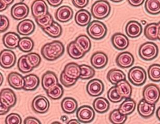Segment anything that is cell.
<instances>
[{"label": "cell", "instance_id": "cell-28", "mask_svg": "<svg viewBox=\"0 0 160 124\" xmlns=\"http://www.w3.org/2000/svg\"><path fill=\"white\" fill-rule=\"evenodd\" d=\"M67 51L69 57L75 60H78L82 58L86 54L80 49L75 41L71 42L68 44Z\"/></svg>", "mask_w": 160, "mask_h": 124}, {"label": "cell", "instance_id": "cell-22", "mask_svg": "<svg viewBox=\"0 0 160 124\" xmlns=\"http://www.w3.org/2000/svg\"><path fill=\"white\" fill-rule=\"evenodd\" d=\"M35 28L36 26L33 21L30 19H25L18 24L17 30L21 35L29 36L33 33Z\"/></svg>", "mask_w": 160, "mask_h": 124}, {"label": "cell", "instance_id": "cell-19", "mask_svg": "<svg viewBox=\"0 0 160 124\" xmlns=\"http://www.w3.org/2000/svg\"><path fill=\"white\" fill-rule=\"evenodd\" d=\"M126 33L130 38H136L142 32V27L139 22L136 21L129 22L126 26Z\"/></svg>", "mask_w": 160, "mask_h": 124}, {"label": "cell", "instance_id": "cell-27", "mask_svg": "<svg viewBox=\"0 0 160 124\" xmlns=\"http://www.w3.org/2000/svg\"><path fill=\"white\" fill-rule=\"evenodd\" d=\"M25 86L24 89L26 91H34L37 89L40 84L39 77L35 74H29L24 77Z\"/></svg>", "mask_w": 160, "mask_h": 124}, {"label": "cell", "instance_id": "cell-30", "mask_svg": "<svg viewBox=\"0 0 160 124\" xmlns=\"http://www.w3.org/2000/svg\"><path fill=\"white\" fill-rule=\"evenodd\" d=\"M93 107L97 113L103 114L108 111L110 108V103L104 97H99L94 100Z\"/></svg>", "mask_w": 160, "mask_h": 124}, {"label": "cell", "instance_id": "cell-47", "mask_svg": "<svg viewBox=\"0 0 160 124\" xmlns=\"http://www.w3.org/2000/svg\"><path fill=\"white\" fill-rule=\"evenodd\" d=\"M5 123L7 124H21L22 123V119L18 114L11 113L6 118Z\"/></svg>", "mask_w": 160, "mask_h": 124}, {"label": "cell", "instance_id": "cell-53", "mask_svg": "<svg viewBox=\"0 0 160 124\" xmlns=\"http://www.w3.org/2000/svg\"><path fill=\"white\" fill-rule=\"evenodd\" d=\"M49 5L53 7H57L61 4L63 0H47Z\"/></svg>", "mask_w": 160, "mask_h": 124}, {"label": "cell", "instance_id": "cell-36", "mask_svg": "<svg viewBox=\"0 0 160 124\" xmlns=\"http://www.w3.org/2000/svg\"><path fill=\"white\" fill-rule=\"evenodd\" d=\"M145 8L148 13L152 15L160 13V0H146Z\"/></svg>", "mask_w": 160, "mask_h": 124}, {"label": "cell", "instance_id": "cell-24", "mask_svg": "<svg viewBox=\"0 0 160 124\" xmlns=\"http://www.w3.org/2000/svg\"><path fill=\"white\" fill-rule=\"evenodd\" d=\"M118 92L124 99L130 98L132 94V87L126 79L121 80L116 85Z\"/></svg>", "mask_w": 160, "mask_h": 124}, {"label": "cell", "instance_id": "cell-15", "mask_svg": "<svg viewBox=\"0 0 160 124\" xmlns=\"http://www.w3.org/2000/svg\"><path fill=\"white\" fill-rule=\"evenodd\" d=\"M74 12L68 6H62L57 10L55 16L58 21L61 22H67L72 19Z\"/></svg>", "mask_w": 160, "mask_h": 124}, {"label": "cell", "instance_id": "cell-8", "mask_svg": "<svg viewBox=\"0 0 160 124\" xmlns=\"http://www.w3.org/2000/svg\"><path fill=\"white\" fill-rule=\"evenodd\" d=\"M16 57L14 52L11 50H3L0 53V65L5 69H9L14 66Z\"/></svg>", "mask_w": 160, "mask_h": 124}, {"label": "cell", "instance_id": "cell-23", "mask_svg": "<svg viewBox=\"0 0 160 124\" xmlns=\"http://www.w3.org/2000/svg\"><path fill=\"white\" fill-rule=\"evenodd\" d=\"M91 15L90 13L84 9H82L77 12L75 16V21L78 25L85 27L90 23Z\"/></svg>", "mask_w": 160, "mask_h": 124}, {"label": "cell", "instance_id": "cell-59", "mask_svg": "<svg viewBox=\"0 0 160 124\" xmlns=\"http://www.w3.org/2000/svg\"><path fill=\"white\" fill-rule=\"evenodd\" d=\"M158 39L160 41V22L158 23Z\"/></svg>", "mask_w": 160, "mask_h": 124}, {"label": "cell", "instance_id": "cell-12", "mask_svg": "<svg viewBox=\"0 0 160 124\" xmlns=\"http://www.w3.org/2000/svg\"><path fill=\"white\" fill-rule=\"evenodd\" d=\"M48 7L43 0H35L32 5V13L35 18L47 14Z\"/></svg>", "mask_w": 160, "mask_h": 124}, {"label": "cell", "instance_id": "cell-32", "mask_svg": "<svg viewBox=\"0 0 160 124\" xmlns=\"http://www.w3.org/2000/svg\"><path fill=\"white\" fill-rule=\"evenodd\" d=\"M136 107V103L133 99L128 98L126 99L125 100L122 102L119 106L118 110L120 113L125 115L133 113Z\"/></svg>", "mask_w": 160, "mask_h": 124}, {"label": "cell", "instance_id": "cell-10", "mask_svg": "<svg viewBox=\"0 0 160 124\" xmlns=\"http://www.w3.org/2000/svg\"><path fill=\"white\" fill-rule=\"evenodd\" d=\"M29 13L28 7L24 3L15 4L12 7L11 11L12 17L17 21H21L27 17Z\"/></svg>", "mask_w": 160, "mask_h": 124}, {"label": "cell", "instance_id": "cell-3", "mask_svg": "<svg viewBox=\"0 0 160 124\" xmlns=\"http://www.w3.org/2000/svg\"><path fill=\"white\" fill-rule=\"evenodd\" d=\"M111 7L107 1L99 0L93 4L91 12L93 17L98 19H103L110 15Z\"/></svg>", "mask_w": 160, "mask_h": 124}, {"label": "cell", "instance_id": "cell-49", "mask_svg": "<svg viewBox=\"0 0 160 124\" xmlns=\"http://www.w3.org/2000/svg\"><path fill=\"white\" fill-rule=\"evenodd\" d=\"M11 107L8 104L4 101L2 99H0V114L1 115L5 114L8 113Z\"/></svg>", "mask_w": 160, "mask_h": 124}, {"label": "cell", "instance_id": "cell-34", "mask_svg": "<svg viewBox=\"0 0 160 124\" xmlns=\"http://www.w3.org/2000/svg\"><path fill=\"white\" fill-rule=\"evenodd\" d=\"M43 31L48 36L53 38H58L61 36L62 28L58 22H54L52 25L47 28L42 29Z\"/></svg>", "mask_w": 160, "mask_h": 124}, {"label": "cell", "instance_id": "cell-38", "mask_svg": "<svg viewBox=\"0 0 160 124\" xmlns=\"http://www.w3.org/2000/svg\"><path fill=\"white\" fill-rule=\"evenodd\" d=\"M34 46V42L31 38L23 37L21 38L18 47L22 52L28 53L31 52L33 50Z\"/></svg>", "mask_w": 160, "mask_h": 124}, {"label": "cell", "instance_id": "cell-16", "mask_svg": "<svg viewBox=\"0 0 160 124\" xmlns=\"http://www.w3.org/2000/svg\"><path fill=\"white\" fill-rule=\"evenodd\" d=\"M111 41L113 47L119 51L127 49L129 44L128 38L122 33H115L112 37Z\"/></svg>", "mask_w": 160, "mask_h": 124}, {"label": "cell", "instance_id": "cell-57", "mask_svg": "<svg viewBox=\"0 0 160 124\" xmlns=\"http://www.w3.org/2000/svg\"><path fill=\"white\" fill-rule=\"evenodd\" d=\"M156 115L158 120L160 121V107L158 108L157 112H156Z\"/></svg>", "mask_w": 160, "mask_h": 124}, {"label": "cell", "instance_id": "cell-50", "mask_svg": "<svg viewBox=\"0 0 160 124\" xmlns=\"http://www.w3.org/2000/svg\"><path fill=\"white\" fill-rule=\"evenodd\" d=\"M72 4L77 8H83L89 3V0H72Z\"/></svg>", "mask_w": 160, "mask_h": 124}, {"label": "cell", "instance_id": "cell-44", "mask_svg": "<svg viewBox=\"0 0 160 124\" xmlns=\"http://www.w3.org/2000/svg\"><path fill=\"white\" fill-rule=\"evenodd\" d=\"M107 96L108 100L113 103H118L124 99L118 92L116 86H113L110 88L108 92Z\"/></svg>", "mask_w": 160, "mask_h": 124}, {"label": "cell", "instance_id": "cell-48", "mask_svg": "<svg viewBox=\"0 0 160 124\" xmlns=\"http://www.w3.org/2000/svg\"><path fill=\"white\" fill-rule=\"evenodd\" d=\"M10 26V21L8 18L4 15L0 16V32H4L8 30Z\"/></svg>", "mask_w": 160, "mask_h": 124}, {"label": "cell", "instance_id": "cell-56", "mask_svg": "<svg viewBox=\"0 0 160 124\" xmlns=\"http://www.w3.org/2000/svg\"><path fill=\"white\" fill-rule=\"evenodd\" d=\"M68 116H66V115L62 116L61 117V120L62 122H68Z\"/></svg>", "mask_w": 160, "mask_h": 124}, {"label": "cell", "instance_id": "cell-7", "mask_svg": "<svg viewBox=\"0 0 160 124\" xmlns=\"http://www.w3.org/2000/svg\"><path fill=\"white\" fill-rule=\"evenodd\" d=\"M76 116L80 122L88 124L93 121L95 117V112L91 107L83 105L77 110Z\"/></svg>", "mask_w": 160, "mask_h": 124}, {"label": "cell", "instance_id": "cell-60", "mask_svg": "<svg viewBox=\"0 0 160 124\" xmlns=\"http://www.w3.org/2000/svg\"><path fill=\"white\" fill-rule=\"evenodd\" d=\"M0 75H1V76H0V77H1V82H0V85L1 86L2 83H3V76L1 73L0 74Z\"/></svg>", "mask_w": 160, "mask_h": 124}, {"label": "cell", "instance_id": "cell-9", "mask_svg": "<svg viewBox=\"0 0 160 124\" xmlns=\"http://www.w3.org/2000/svg\"><path fill=\"white\" fill-rule=\"evenodd\" d=\"M32 108L33 111L39 114L47 113L49 107L50 103L47 97L44 96L39 95L34 98L32 102Z\"/></svg>", "mask_w": 160, "mask_h": 124}, {"label": "cell", "instance_id": "cell-41", "mask_svg": "<svg viewBox=\"0 0 160 124\" xmlns=\"http://www.w3.org/2000/svg\"><path fill=\"white\" fill-rule=\"evenodd\" d=\"M148 74L152 82H160V65L154 64L151 65L148 69Z\"/></svg>", "mask_w": 160, "mask_h": 124}, {"label": "cell", "instance_id": "cell-58", "mask_svg": "<svg viewBox=\"0 0 160 124\" xmlns=\"http://www.w3.org/2000/svg\"><path fill=\"white\" fill-rule=\"evenodd\" d=\"M3 1H4L6 3H7V4L8 5H11L14 1V0H3Z\"/></svg>", "mask_w": 160, "mask_h": 124}, {"label": "cell", "instance_id": "cell-35", "mask_svg": "<svg viewBox=\"0 0 160 124\" xmlns=\"http://www.w3.org/2000/svg\"><path fill=\"white\" fill-rule=\"evenodd\" d=\"M18 66L19 71L24 74L32 72L34 68L27 58V55H22L19 58Z\"/></svg>", "mask_w": 160, "mask_h": 124}, {"label": "cell", "instance_id": "cell-4", "mask_svg": "<svg viewBox=\"0 0 160 124\" xmlns=\"http://www.w3.org/2000/svg\"><path fill=\"white\" fill-rule=\"evenodd\" d=\"M138 53L142 60L148 61H151L158 55V47L154 43L147 42L140 47Z\"/></svg>", "mask_w": 160, "mask_h": 124}, {"label": "cell", "instance_id": "cell-18", "mask_svg": "<svg viewBox=\"0 0 160 124\" xmlns=\"http://www.w3.org/2000/svg\"><path fill=\"white\" fill-rule=\"evenodd\" d=\"M90 62L95 68L102 69L105 67L108 63V57L103 52H96L91 57Z\"/></svg>", "mask_w": 160, "mask_h": 124}, {"label": "cell", "instance_id": "cell-25", "mask_svg": "<svg viewBox=\"0 0 160 124\" xmlns=\"http://www.w3.org/2000/svg\"><path fill=\"white\" fill-rule=\"evenodd\" d=\"M62 109L66 114L75 113L78 108V103L74 98L66 97L63 99L61 102Z\"/></svg>", "mask_w": 160, "mask_h": 124}, {"label": "cell", "instance_id": "cell-5", "mask_svg": "<svg viewBox=\"0 0 160 124\" xmlns=\"http://www.w3.org/2000/svg\"><path fill=\"white\" fill-rule=\"evenodd\" d=\"M128 78L130 82L136 86H141L147 80V73L143 68L135 66L129 71Z\"/></svg>", "mask_w": 160, "mask_h": 124}, {"label": "cell", "instance_id": "cell-14", "mask_svg": "<svg viewBox=\"0 0 160 124\" xmlns=\"http://www.w3.org/2000/svg\"><path fill=\"white\" fill-rule=\"evenodd\" d=\"M135 61L134 57L129 52H124L119 54L116 57V63L118 66L122 68L132 67Z\"/></svg>", "mask_w": 160, "mask_h": 124}, {"label": "cell", "instance_id": "cell-6", "mask_svg": "<svg viewBox=\"0 0 160 124\" xmlns=\"http://www.w3.org/2000/svg\"><path fill=\"white\" fill-rule=\"evenodd\" d=\"M143 99L150 103L155 104L160 97V90L154 84H149L144 88L142 93Z\"/></svg>", "mask_w": 160, "mask_h": 124}, {"label": "cell", "instance_id": "cell-2", "mask_svg": "<svg viewBox=\"0 0 160 124\" xmlns=\"http://www.w3.org/2000/svg\"><path fill=\"white\" fill-rule=\"evenodd\" d=\"M87 32L90 38L99 40L106 36L108 30L104 23L99 21H93L88 25Z\"/></svg>", "mask_w": 160, "mask_h": 124}, {"label": "cell", "instance_id": "cell-52", "mask_svg": "<svg viewBox=\"0 0 160 124\" xmlns=\"http://www.w3.org/2000/svg\"><path fill=\"white\" fill-rule=\"evenodd\" d=\"M145 0H128L130 5L132 7H138L142 5Z\"/></svg>", "mask_w": 160, "mask_h": 124}, {"label": "cell", "instance_id": "cell-11", "mask_svg": "<svg viewBox=\"0 0 160 124\" xmlns=\"http://www.w3.org/2000/svg\"><path fill=\"white\" fill-rule=\"evenodd\" d=\"M86 89L87 93L91 97H99L103 92L104 86L101 80L94 79L88 82Z\"/></svg>", "mask_w": 160, "mask_h": 124}, {"label": "cell", "instance_id": "cell-29", "mask_svg": "<svg viewBox=\"0 0 160 124\" xmlns=\"http://www.w3.org/2000/svg\"><path fill=\"white\" fill-rule=\"evenodd\" d=\"M0 99L5 101L11 107L15 105L17 101V98L14 92L9 88H5L1 91Z\"/></svg>", "mask_w": 160, "mask_h": 124}, {"label": "cell", "instance_id": "cell-55", "mask_svg": "<svg viewBox=\"0 0 160 124\" xmlns=\"http://www.w3.org/2000/svg\"><path fill=\"white\" fill-rule=\"evenodd\" d=\"M67 124H80V122H79L78 120H77V119H71V120H70V121H68V122H67Z\"/></svg>", "mask_w": 160, "mask_h": 124}, {"label": "cell", "instance_id": "cell-1", "mask_svg": "<svg viewBox=\"0 0 160 124\" xmlns=\"http://www.w3.org/2000/svg\"><path fill=\"white\" fill-rule=\"evenodd\" d=\"M64 51V46L61 41H54L43 46L41 53L46 60L53 61L62 57Z\"/></svg>", "mask_w": 160, "mask_h": 124}, {"label": "cell", "instance_id": "cell-45", "mask_svg": "<svg viewBox=\"0 0 160 124\" xmlns=\"http://www.w3.org/2000/svg\"><path fill=\"white\" fill-rule=\"evenodd\" d=\"M77 80L78 79L71 78L70 77H68L63 71L61 74V76H60L61 82L64 86L67 88H69L74 86L77 82Z\"/></svg>", "mask_w": 160, "mask_h": 124}, {"label": "cell", "instance_id": "cell-17", "mask_svg": "<svg viewBox=\"0 0 160 124\" xmlns=\"http://www.w3.org/2000/svg\"><path fill=\"white\" fill-rule=\"evenodd\" d=\"M21 38L14 32H8L4 35L2 41L5 47L9 49H15L18 47Z\"/></svg>", "mask_w": 160, "mask_h": 124}, {"label": "cell", "instance_id": "cell-46", "mask_svg": "<svg viewBox=\"0 0 160 124\" xmlns=\"http://www.w3.org/2000/svg\"><path fill=\"white\" fill-rule=\"evenodd\" d=\"M27 58L30 62V64L34 68L38 67L41 63V57L38 54L36 53H30L27 55Z\"/></svg>", "mask_w": 160, "mask_h": 124}, {"label": "cell", "instance_id": "cell-26", "mask_svg": "<svg viewBox=\"0 0 160 124\" xmlns=\"http://www.w3.org/2000/svg\"><path fill=\"white\" fill-rule=\"evenodd\" d=\"M63 72L68 77L78 79L80 78L82 70L80 65L77 64V63H70L65 66Z\"/></svg>", "mask_w": 160, "mask_h": 124}, {"label": "cell", "instance_id": "cell-13", "mask_svg": "<svg viewBox=\"0 0 160 124\" xmlns=\"http://www.w3.org/2000/svg\"><path fill=\"white\" fill-rule=\"evenodd\" d=\"M155 109V104L148 103L143 99L140 101L137 107L138 113L143 118H149L152 116Z\"/></svg>", "mask_w": 160, "mask_h": 124}, {"label": "cell", "instance_id": "cell-37", "mask_svg": "<svg viewBox=\"0 0 160 124\" xmlns=\"http://www.w3.org/2000/svg\"><path fill=\"white\" fill-rule=\"evenodd\" d=\"M75 41L85 53L90 50L91 47V41L86 35H80L76 39Z\"/></svg>", "mask_w": 160, "mask_h": 124}, {"label": "cell", "instance_id": "cell-43", "mask_svg": "<svg viewBox=\"0 0 160 124\" xmlns=\"http://www.w3.org/2000/svg\"><path fill=\"white\" fill-rule=\"evenodd\" d=\"M80 66L82 72L79 78L82 80H88L94 77L95 71L91 66L85 64L81 65Z\"/></svg>", "mask_w": 160, "mask_h": 124}, {"label": "cell", "instance_id": "cell-61", "mask_svg": "<svg viewBox=\"0 0 160 124\" xmlns=\"http://www.w3.org/2000/svg\"><path fill=\"white\" fill-rule=\"evenodd\" d=\"M110 1H111L112 2H115V3H118V2H122L123 0H110Z\"/></svg>", "mask_w": 160, "mask_h": 124}, {"label": "cell", "instance_id": "cell-31", "mask_svg": "<svg viewBox=\"0 0 160 124\" xmlns=\"http://www.w3.org/2000/svg\"><path fill=\"white\" fill-rule=\"evenodd\" d=\"M107 79L112 84L116 85L121 80L126 79V75L121 70L114 68L108 72L107 74Z\"/></svg>", "mask_w": 160, "mask_h": 124}, {"label": "cell", "instance_id": "cell-54", "mask_svg": "<svg viewBox=\"0 0 160 124\" xmlns=\"http://www.w3.org/2000/svg\"><path fill=\"white\" fill-rule=\"evenodd\" d=\"M0 6H1L0 11H1V12H2L4 11H5L8 8V5L3 0H0Z\"/></svg>", "mask_w": 160, "mask_h": 124}, {"label": "cell", "instance_id": "cell-42", "mask_svg": "<svg viewBox=\"0 0 160 124\" xmlns=\"http://www.w3.org/2000/svg\"><path fill=\"white\" fill-rule=\"evenodd\" d=\"M35 21L38 26H39L42 29L50 27L54 22L53 18L52 17V15L49 13L46 15L41 16L40 17L35 18Z\"/></svg>", "mask_w": 160, "mask_h": 124}, {"label": "cell", "instance_id": "cell-51", "mask_svg": "<svg viewBox=\"0 0 160 124\" xmlns=\"http://www.w3.org/2000/svg\"><path fill=\"white\" fill-rule=\"evenodd\" d=\"M25 124H41V122L39 119L33 117H28L24 120Z\"/></svg>", "mask_w": 160, "mask_h": 124}, {"label": "cell", "instance_id": "cell-21", "mask_svg": "<svg viewBox=\"0 0 160 124\" xmlns=\"http://www.w3.org/2000/svg\"><path fill=\"white\" fill-rule=\"evenodd\" d=\"M8 80L10 86L15 89H24L25 86L24 77L17 72H12L8 75Z\"/></svg>", "mask_w": 160, "mask_h": 124}, {"label": "cell", "instance_id": "cell-20", "mask_svg": "<svg viewBox=\"0 0 160 124\" xmlns=\"http://www.w3.org/2000/svg\"><path fill=\"white\" fill-rule=\"evenodd\" d=\"M41 83L43 89L47 91L58 83V79L54 72L48 71L42 76Z\"/></svg>", "mask_w": 160, "mask_h": 124}, {"label": "cell", "instance_id": "cell-40", "mask_svg": "<svg viewBox=\"0 0 160 124\" xmlns=\"http://www.w3.org/2000/svg\"><path fill=\"white\" fill-rule=\"evenodd\" d=\"M127 119V115L120 113L118 109L113 110L110 113L109 119L110 122L114 124H122L125 122Z\"/></svg>", "mask_w": 160, "mask_h": 124}, {"label": "cell", "instance_id": "cell-33", "mask_svg": "<svg viewBox=\"0 0 160 124\" xmlns=\"http://www.w3.org/2000/svg\"><path fill=\"white\" fill-rule=\"evenodd\" d=\"M158 24L151 23L148 24L144 28V35L146 38L150 40L155 41L158 39Z\"/></svg>", "mask_w": 160, "mask_h": 124}, {"label": "cell", "instance_id": "cell-62", "mask_svg": "<svg viewBox=\"0 0 160 124\" xmlns=\"http://www.w3.org/2000/svg\"><path fill=\"white\" fill-rule=\"evenodd\" d=\"M53 124H61L60 122H53Z\"/></svg>", "mask_w": 160, "mask_h": 124}, {"label": "cell", "instance_id": "cell-39", "mask_svg": "<svg viewBox=\"0 0 160 124\" xmlns=\"http://www.w3.org/2000/svg\"><path fill=\"white\" fill-rule=\"evenodd\" d=\"M64 94V89L61 85L58 83L55 86L47 91V94L51 99L57 100L61 99Z\"/></svg>", "mask_w": 160, "mask_h": 124}]
</instances>
